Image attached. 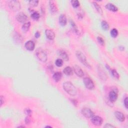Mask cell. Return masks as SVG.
<instances>
[{
    "label": "cell",
    "mask_w": 128,
    "mask_h": 128,
    "mask_svg": "<svg viewBox=\"0 0 128 128\" xmlns=\"http://www.w3.org/2000/svg\"><path fill=\"white\" fill-rule=\"evenodd\" d=\"M97 40H98L99 43L100 45H101L102 46H104L105 45V41L102 37H97Z\"/></svg>",
    "instance_id": "30"
},
{
    "label": "cell",
    "mask_w": 128,
    "mask_h": 128,
    "mask_svg": "<svg viewBox=\"0 0 128 128\" xmlns=\"http://www.w3.org/2000/svg\"><path fill=\"white\" fill-rule=\"evenodd\" d=\"M25 46L26 49L27 50L30 51H32L35 49V44L32 41H29L26 43Z\"/></svg>",
    "instance_id": "10"
},
{
    "label": "cell",
    "mask_w": 128,
    "mask_h": 128,
    "mask_svg": "<svg viewBox=\"0 0 128 128\" xmlns=\"http://www.w3.org/2000/svg\"><path fill=\"white\" fill-rule=\"evenodd\" d=\"M40 32H38V31H37L36 33H35V37L36 38H39L40 37Z\"/></svg>",
    "instance_id": "35"
},
{
    "label": "cell",
    "mask_w": 128,
    "mask_h": 128,
    "mask_svg": "<svg viewBox=\"0 0 128 128\" xmlns=\"http://www.w3.org/2000/svg\"><path fill=\"white\" fill-rule=\"evenodd\" d=\"M91 122L94 125L96 126H100L103 124V120L101 117L98 116L94 115L91 118Z\"/></svg>",
    "instance_id": "6"
},
{
    "label": "cell",
    "mask_w": 128,
    "mask_h": 128,
    "mask_svg": "<svg viewBox=\"0 0 128 128\" xmlns=\"http://www.w3.org/2000/svg\"><path fill=\"white\" fill-rule=\"evenodd\" d=\"M31 17L35 20H38L39 19L40 16V14L37 12H34L31 15Z\"/></svg>",
    "instance_id": "27"
},
{
    "label": "cell",
    "mask_w": 128,
    "mask_h": 128,
    "mask_svg": "<svg viewBox=\"0 0 128 128\" xmlns=\"http://www.w3.org/2000/svg\"><path fill=\"white\" fill-rule=\"evenodd\" d=\"M93 4H94V6H95L96 9L97 11H98V12L101 14V15H103V11H102V9L101 8V7L100 6V5L97 4V3L96 2H93Z\"/></svg>",
    "instance_id": "22"
},
{
    "label": "cell",
    "mask_w": 128,
    "mask_h": 128,
    "mask_svg": "<svg viewBox=\"0 0 128 128\" xmlns=\"http://www.w3.org/2000/svg\"><path fill=\"white\" fill-rule=\"evenodd\" d=\"M111 35L112 37L116 38L118 35V31L116 29H113L111 31Z\"/></svg>",
    "instance_id": "24"
},
{
    "label": "cell",
    "mask_w": 128,
    "mask_h": 128,
    "mask_svg": "<svg viewBox=\"0 0 128 128\" xmlns=\"http://www.w3.org/2000/svg\"><path fill=\"white\" fill-rule=\"evenodd\" d=\"M58 53L60 57L62 59H63L64 60L66 61H69V56L68 54H67L64 51L62 50H60L58 51Z\"/></svg>",
    "instance_id": "14"
},
{
    "label": "cell",
    "mask_w": 128,
    "mask_h": 128,
    "mask_svg": "<svg viewBox=\"0 0 128 128\" xmlns=\"http://www.w3.org/2000/svg\"><path fill=\"white\" fill-rule=\"evenodd\" d=\"M104 127L105 128H115V127L113 126L112 125H111L110 124H106L105 126H104Z\"/></svg>",
    "instance_id": "34"
},
{
    "label": "cell",
    "mask_w": 128,
    "mask_h": 128,
    "mask_svg": "<svg viewBox=\"0 0 128 128\" xmlns=\"http://www.w3.org/2000/svg\"><path fill=\"white\" fill-rule=\"evenodd\" d=\"M55 64L59 67H61L63 65V61L62 59H58L55 61Z\"/></svg>",
    "instance_id": "26"
},
{
    "label": "cell",
    "mask_w": 128,
    "mask_h": 128,
    "mask_svg": "<svg viewBox=\"0 0 128 128\" xmlns=\"http://www.w3.org/2000/svg\"><path fill=\"white\" fill-rule=\"evenodd\" d=\"M32 113V111L30 109H27L25 110V113L28 116H29L31 115Z\"/></svg>",
    "instance_id": "31"
},
{
    "label": "cell",
    "mask_w": 128,
    "mask_h": 128,
    "mask_svg": "<svg viewBox=\"0 0 128 128\" xmlns=\"http://www.w3.org/2000/svg\"><path fill=\"white\" fill-rule=\"evenodd\" d=\"M49 4H50V10H51V12H52L53 14H55L57 13V8L55 4V2L53 1H50L49 2Z\"/></svg>",
    "instance_id": "17"
},
{
    "label": "cell",
    "mask_w": 128,
    "mask_h": 128,
    "mask_svg": "<svg viewBox=\"0 0 128 128\" xmlns=\"http://www.w3.org/2000/svg\"><path fill=\"white\" fill-rule=\"evenodd\" d=\"M31 122V119L29 118V117H27L25 119V122L26 124H29Z\"/></svg>",
    "instance_id": "33"
},
{
    "label": "cell",
    "mask_w": 128,
    "mask_h": 128,
    "mask_svg": "<svg viewBox=\"0 0 128 128\" xmlns=\"http://www.w3.org/2000/svg\"><path fill=\"white\" fill-rule=\"evenodd\" d=\"M83 83L87 88L89 90H93L95 88V84L90 78L86 77L83 80Z\"/></svg>",
    "instance_id": "5"
},
{
    "label": "cell",
    "mask_w": 128,
    "mask_h": 128,
    "mask_svg": "<svg viewBox=\"0 0 128 128\" xmlns=\"http://www.w3.org/2000/svg\"><path fill=\"white\" fill-rule=\"evenodd\" d=\"M46 35L47 38L51 40H53L55 38V34L52 30L47 29L46 30Z\"/></svg>",
    "instance_id": "11"
},
{
    "label": "cell",
    "mask_w": 128,
    "mask_h": 128,
    "mask_svg": "<svg viewBox=\"0 0 128 128\" xmlns=\"http://www.w3.org/2000/svg\"><path fill=\"white\" fill-rule=\"evenodd\" d=\"M31 26V23L30 22L24 23V24L22 26V30L24 32H27L30 29Z\"/></svg>",
    "instance_id": "21"
},
{
    "label": "cell",
    "mask_w": 128,
    "mask_h": 128,
    "mask_svg": "<svg viewBox=\"0 0 128 128\" xmlns=\"http://www.w3.org/2000/svg\"><path fill=\"white\" fill-rule=\"evenodd\" d=\"M105 7L107 10H110V11L114 12H117L118 10V8L116 6H115L114 5H113V4H111V3L107 4L106 5Z\"/></svg>",
    "instance_id": "15"
},
{
    "label": "cell",
    "mask_w": 128,
    "mask_h": 128,
    "mask_svg": "<svg viewBox=\"0 0 128 128\" xmlns=\"http://www.w3.org/2000/svg\"><path fill=\"white\" fill-rule=\"evenodd\" d=\"M76 55L77 56V57L78 59H79V60L84 65L87 67L88 68H91L90 65L88 63V62H87L85 56L82 52H80V51H77Z\"/></svg>",
    "instance_id": "4"
},
{
    "label": "cell",
    "mask_w": 128,
    "mask_h": 128,
    "mask_svg": "<svg viewBox=\"0 0 128 128\" xmlns=\"http://www.w3.org/2000/svg\"><path fill=\"white\" fill-rule=\"evenodd\" d=\"M71 3L74 8H77L80 6V3L77 0H75V1H72Z\"/></svg>",
    "instance_id": "29"
},
{
    "label": "cell",
    "mask_w": 128,
    "mask_h": 128,
    "mask_svg": "<svg viewBox=\"0 0 128 128\" xmlns=\"http://www.w3.org/2000/svg\"><path fill=\"white\" fill-rule=\"evenodd\" d=\"M8 6L10 9L15 11H19L21 9V4L18 1H16V0L8 1Z\"/></svg>",
    "instance_id": "3"
},
{
    "label": "cell",
    "mask_w": 128,
    "mask_h": 128,
    "mask_svg": "<svg viewBox=\"0 0 128 128\" xmlns=\"http://www.w3.org/2000/svg\"><path fill=\"white\" fill-rule=\"evenodd\" d=\"M82 114L87 118H91L94 115V113L88 108H84L82 110Z\"/></svg>",
    "instance_id": "7"
},
{
    "label": "cell",
    "mask_w": 128,
    "mask_h": 128,
    "mask_svg": "<svg viewBox=\"0 0 128 128\" xmlns=\"http://www.w3.org/2000/svg\"><path fill=\"white\" fill-rule=\"evenodd\" d=\"M53 77L55 81L56 82H58L60 81L61 79H62V74L61 72H57L55 73L53 75Z\"/></svg>",
    "instance_id": "18"
},
{
    "label": "cell",
    "mask_w": 128,
    "mask_h": 128,
    "mask_svg": "<svg viewBox=\"0 0 128 128\" xmlns=\"http://www.w3.org/2000/svg\"><path fill=\"white\" fill-rule=\"evenodd\" d=\"M98 69H99V76L101 77V78L102 80H106V79L105 78L106 77L107 78V75L105 72V71H104L103 69H102V67H99Z\"/></svg>",
    "instance_id": "20"
},
{
    "label": "cell",
    "mask_w": 128,
    "mask_h": 128,
    "mask_svg": "<svg viewBox=\"0 0 128 128\" xmlns=\"http://www.w3.org/2000/svg\"><path fill=\"white\" fill-rule=\"evenodd\" d=\"M109 99L111 102H115L118 98V93L115 91H112L109 93Z\"/></svg>",
    "instance_id": "12"
},
{
    "label": "cell",
    "mask_w": 128,
    "mask_h": 128,
    "mask_svg": "<svg viewBox=\"0 0 128 128\" xmlns=\"http://www.w3.org/2000/svg\"><path fill=\"white\" fill-rule=\"evenodd\" d=\"M115 116L116 118L120 122H124L125 120V115L121 112L116 111L115 112Z\"/></svg>",
    "instance_id": "13"
},
{
    "label": "cell",
    "mask_w": 128,
    "mask_h": 128,
    "mask_svg": "<svg viewBox=\"0 0 128 128\" xmlns=\"http://www.w3.org/2000/svg\"><path fill=\"white\" fill-rule=\"evenodd\" d=\"M29 4L33 7H36L39 4V1H37V0H32V1H29Z\"/></svg>",
    "instance_id": "28"
},
{
    "label": "cell",
    "mask_w": 128,
    "mask_h": 128,
    "mask_svg": "<svg viewBox=\"0 0 128 128\" xmlns=\"http://www.w3.org/2000/svg\"><path fill=\"white\" fill-rule=\"evenodd\" d=\"M37 58L39 60L43 62H46L47 61V55L45 51L41 48H39L36 50V53Z\"/></svg>",
    "instance_id": "2"
},
{
    "label": "cell",
    "mask_w": 128,
    "mask_h": 128,
    "mask_svg": "<svg viewBox=\"0 0 128 128\" xmlns=\"http://www.w3.org/2000/svg\"><path fill=\"white\" fill-rule=\"evenodd\" d=\"M16 19L19 22L24 23L28 20V17L27 15L24 13L20 12L17 15Z\"/></svg>",
    "instance_id": "8"
},
{
    "label": "cell",
    "mask_w": 128,
    "mask_h": 128,
    "mask_svg": "<svg viewBox=\"0 0 128 128\" xmlns=\"http://www.w3.org/2000/svg\"><path fill=\"white\" fill-rule=\"evenodd\" d=\"M74 71L75 74L79 77H82L84 76L83 71L81 68L78 65H75L74 67Z\"/></svg>",
    "instance_id": "9"
},
{
    "label": "cell",
    "mask_w": 128,
    "mask_h": 128,
    "mask_svg": "<svg viewBox=\"0 0 128 128\" xmlns=\"http://www.w3.org/2000/svg\"><path fill=\"white\" fill-rule=\"evenodd\" d=\"M112 73V75H113V76L114 77L117 79H119L120 78V75L118 74V73L117 72V71L115 70V69H113L111 71Z\"/></svg>",
    "instance_id": "25"
},
{
    "label": "cell",
    "mask_w": 128,
    "mask_h": 128,
    "mask_svg": "<svg viewBox=\"0 0 128 128\" xmlns=\"http://www.w3.org/2000/svg\"><path fill=\"white\" fill-rule=\"evenodd\" d=\"M63 89L68 94L72 96H75L77 95V92L76 87L70 82H66L63 84Z\"/></svg>",
    "instance_id": "1"
},
{
    "label": "cell",
    "mask_w": 128,
    "mask_h": 128,
    "mask_svg": "<svg viewBox=\"0 0 128 128\" xmlns=\"http://www.w3.org/2000/svg\"><path fill=\"white\" fill-rule=\"evenodd\" d=\"M4 103V98L3 97V96H1V105L2 106Z\"/></svg>",
    "instance_id": "36"
},
{
    "label": "cell",
    "mask_w": 128,
    "mask_h": 128,
    "mask_svg": "<svg viewBox=\"0 0 128 128\" xmlns=\"http://www.w3.org/2000/svg\"><path fill=\"white\" fill-rule=\"evenodd\" d=\"M67 21L65 15H61L59 17V23L62 26H65L66 25Z\"/></svg>",
    "instance_id": "16"
},
{
    "label": "cell",
    "mask_w": 128,
    "mask_h": 128,
    "mask_svg": "<svg viewBox=\"0 0 128 128\" xmlns=\"http://www.w3.org/2000/svg\"><path fill=\"white\" fill-rule=\"evenodd\" d=\"M63 72L66 75L71 76L72 75H73V71L71 67L68 66V67H66L64 69Z\"/></svg>",
    "instance_id": "19"
},
{
    "label": "cell",
    "mask_w": 128,
    "mask_h": 128,
    "mask_svg": "<svg viewBox=\"0 0 128 128\" xmlns=\"http://www.w3.org/2000/svg\"><path fill=\"white\" fill-rule=\"evenodd\" d=\"M102 28L105 31H108L109 29V25L106 21H103L101 23Z\"/></svg>",
    "instance_id": "23"
},
{
    "label": "cell",
    "mask_w": 128,
    "mask_h": 128,
    "mask_svg": "<svg viewBox=\"0 0 128 128\" xmlns=\"http://www.w3.org/2000/svg\"><path fill=\"white\" fill-rule=\"evenodd\" d=\"M124 105L126 107V108L127 109H128V98L126 97L125 99L124 100Z\"/></svg>",
    "instance_id": "32"
}]
</instances>
